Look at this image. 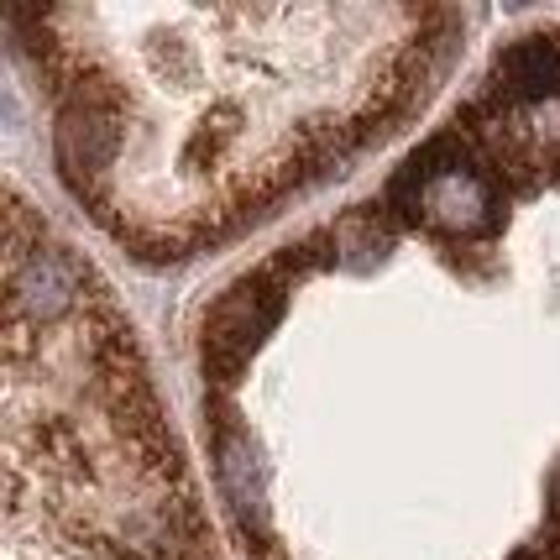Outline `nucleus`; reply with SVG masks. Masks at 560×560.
<instances>
[{
  "instance_id": "obj_3",
  "label": "nucleus",
  "mask_w": 560,
  "mask_h": 560,
  "mask_svg": "<svg viewBox=\"0 0 560 560\" xmlns=\"http://www.w3.org/2000/svg\"><path fill=\"white\" fill-rule=\"evenodd\" d=\"M79 299V268L63 252H16L11 257V310L32 319H58L73 310Z\"/></svg>"
},
{
  "instance_id": "obj_1",
  "label": "nucleus",
  "mask_w": 560,
  "mask_h": 560,
  "mask_svg": "<svg viewBox=\"0 0 560 560\" xmlns=\"http://www.w3.org/2000/svg\"><path fill=\"white\" fill-rule=\"evenodd\" d=\"M58 168L73 195L95 189L121 152V100L105 79H79L58 110Z\"/></svg>"
},
{
  "instance_id": "obj_4",
  "label": "nucleus",
  "mask_w": 560,
  "mask_h": 560,
  "mask_svg": "<svg viewBox=\"0 0 560 560\" xmlns=\"http://www.w3.org/2000/svg\"><path fill=\"white\" fill-rule=\"evenodd\" d=\"M215 471L220 492H225L231 513L242 518V529L268 539V466H262V451L252 445V435H220Z\"/></svg>"
},
{
  "instance_id": "obj_5",
  "label": "nucleus",
  "mask_w": 560,
  "mask_h": 560,
  "mask_svg": "<svg viewBox=\"0 0 560 560\" xmlns=\"http://www.w3.org/2000/svg\"><path fill=\"white\" fill-rule=\"evenodd\" d=\"M492 84L503 100H545L560 95V48L550 37H524L513 43L498 69H492Z\"/></svg>"
},
{
  "instance_id": "obj_2",
  "label": "nucleus",
  "mask_w": 560,
  "mask_h": 560,
  "mask_svg": "<svg viewBox=\"0 0 560 560\" xmlns=\"http://www.w3.org/2000/svg\"><path fill=\"white\" fill-rule=\"evenodd\" d=\"M278 319H283V283H272L268 272L242 278L205 319V372H215V383H236L246 357L262 346Z\"/></svg>"
}]
</instances>
